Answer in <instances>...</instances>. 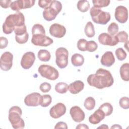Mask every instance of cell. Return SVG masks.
Instances as JSON below:
<instances>
[{
  "label": "cell",
  "instance_id": "6da1fadb",
  "mask_svg": "<svg viewBox=\"0 0 129 129\" xmlns=\"http://www.w3.org/2000/svg\"><path fill=\"white\" fill-rule=\"evenodd\" d=\"M87 81L90 86L99 89L109 87L113 85L114 82L110 72L102 68L97 70L95 74L90 75Z\"/></svg>",
  "mask_w": 129,
  "mask_h": 129
},
{
  "label": "cell",
  "instance_id": "7a4b0ae2",
  "mask_svg": "<svg viewBox=\"0 0 129 129\" xmlns=\"http://www.w3.org/2000/svg\"><path fill=\"white\" fill-rule=\"evenodd\" d=\"M25 25V17L20 12L9 15L3 25V31L6 34H11L17 27Z\"/></svg>",
  "mask_w": 129,
  "mask_h": 129
},
{
  "label": "cell",
  "instance_id": "3957f363",
  "mask_svg": "<svg viewBox=\"0 0 129 129\" xmlns=\"http://www.w3.org/2000/svg\"><path fill=\"white\" fill-rule=\"evenodd\" d=\"M22 114V110L18 106H12L9 109L8 118L14 128L22 129L24 127V121L21 117Z\"/></svg>",
  "mask_w": 129,
  "mask_h": 129
},
{
  "label": "cell",
  "instance_id": "277c9868",
  "mask_svg": "<svg viewBox=\"0 0 129 129\" xmlns=\"http://www.w3.org/2000/svg\"><path fill=\"white\" fill-rule=\"evenodd\" d=\"M61 9V3L59 1L53 0L49 6L44 9L43 11V18L47 21H51L55 19Z\"/></svg>",
  "mask_w": 129,
  "mask_h": 129
},
{
  "label": "cell",
  "instance_id": "5b68a950",
  "mask_svg": "<svg viewBox=\"0 0 129 129\" xmlns=\"http://www.w3.org/2000/svg\"><path fill=\"white\" fill-rule=\"evenodd\" d=\"M90 13L93 21L96 24L105 25L111 19L109 13L104 12L100 9L94 7L91 8Z\"/></svg>",
  "mask_w": 129,
  "mask_h": 129
},
{
  "label": "cell",
  "instance_id": "8992f818",
  "mask_svg": "<svg viewBox=\"0 0 129 129\" xmlns=\"http://www.w3.org/2000/svg\"><path fill=\"white\" fill-rule=\"evenodd\" d=\"M38 73L40 75L50 80H55L59 76L58 71L54 67L47 64H41L38 68Z\"/></svg>",
  "mask_w": 129,
  "mask_h": 129
},
{
  "label": "cell",
  "instance_id": "52a82bcc",
  "mask_svg": "<svg viewBox=\"0 0 129 129\" xmlns=\"http://www.w3.org/2000/svg\"><path fill=\"white\" fill-rule=\"evenodd\" d=\"M55 63L60 69L65 68L68 64L69 52L64 47H59L55 51Z\"/></svg>",
  "mask_w": 129,
  "mask_h": 129
},
{
  "label": "cell",
  "instance_id": "ba28073f",
  "mask_svg": "<svg viewBox=\"0 0 129 129\" xmlns=\"http://www.w3.org/2000/svg\"><path fill=\"white\" fill-rule=\"evenodd\" d=\"M53 40L46 36L41 34H37L32 35L31 42L33 44L40 46H48L53 43Z\"/></svg>",
  "mask_w": 129,
  "mask_h": 129
},
{
  "label": "cell",
  "instance_id": "9c48e42d",
  "mask_svg": "<svg viewBox=\"0 0 129 129\" xmlns=\"http://www.w3.org/2000/svg\"><path fill=\"white\" fill-rule=\"evenodd\" d=\"M15 40L19 44H24L27 42L29 35L27 32V28L25 25L15 28Z\"/></svg>",
  "mask_w": 129,
  "mask_h": 129
},
{
  "label": "cell",
  "instance_id": "30bf717a",
  "mask_svg": "<svg viewBox=\"0 0 129 129\" xmlns=\"http://www.w3.org/2000/svg\"><path fill=\"white\" fill-rule=\"evenodd\" d=\"M13 55L9 51L5 52L1 56V69L4 71L10 70L13 65Z\"/></svg>",
  "mask_w": 129,
  "mask_h": 129
},
{
  "label": "cell",
  "instance_id": "8fae6325",
  "mask_svg": "<svg viewBox=\"0 0 129 129\" xmlns=\"http://www.w3.org/2000/svg\"><path fill=\"white\" fill-rule=\"evenodd\" d=\"M35 1L18 0L12 2L10 7L13 11L19 12L21 9H29L34 5Z\"/></svg>",
  "mask_w": 129,
  "mask_h": 129
},
{
  "label": "cell",
  "instance_id": "7c38bea8",
  "mask_svg": "<svg viewBox=\"0 0 129 129\" xmlns=\"http://www.w3.org/2000/svg\"><path fill=\"white\" fill-rule=\"evenodd\" d=\"M98 41L101 44L104 45L115 46L118 41L116 36H111L106 33H102L98 36Z\"/></svg>",
  "mask_w": 129,
  "mask_h": 129
},
{
  "label": "cell",
  "instance_id": "4fadbf2b",
  "mask_svg": "<svg viewBox=\"0 0 129 129\" xmlns=\"http://www.w3.org/2000/svg\"><path fill=\"white\" fill-rule=\"evenodd\" d=\"M35 60V55L34 52L28 51L25 53L21 60V66L25 70L30 69Z\"/></svg>",
  "mask_w": 129,
  "mask_h": 129
},
{
  "label": "cell",
  "instance_id": "5bb4252c",
  "mask_svg": "<svg viewBox=\"0 0 129 129\" xmlns=\"http://www.w3.org/2000/svg\"><path fill=\"white\" fill-rule=\"evenodd\" d=\"M66 107L62 103H57L52 106L49 110V114L53 118H58L66 112Z\"/></svg>",
  "mask_w": 129,
  "mask_h": 129
},
{
  "label": "cell",
  "instance_id": "9a60e30c",
  "mask_svg": "<svg viewBox=\"0 0 129 129\" xmlns=\"http://www.w3.org/2000/svg\"><path fill=\"white\" fill-rule=\"evenodd\" d=\"M49 31L50 35L53 37L60 38L65 35L66 29L63 25L58 23H54L50 26Z\"/></svg>",
  "mask_w": 129,
  "mask_h": 129
},
{
  "label": "cell",
  "instance_id": "2e32d148",
  "mask_svg": "<svg viewBox=\"0 0 129 129\" xmlns=\"http://www.w3.org/2000/svg\"><path fill=\"white\" fill-rule=\"evenodd\" d=\"M114 17L120 23H125L128 19V11L126 7L123 6L117 7L115 10Z\"/></svg>",
  "mask_w": 129,
  "mask_h": 129
},
{
  "label": "cell",
  "instance_id": "e0dca14e",
  "mask_svg": "<svg viewBox=\"0 0 129 129\" xmlns=\"http://www.w3.org/2000/svg\"><path fill=\"white\" fill-rule=\"evenodd\" d=\"M41 96L37 92L32 93L25 97L24 103L27 106H37L40 105Z\"/></svg>",
  "mask_w": 129,
  "mask_h": 129
},
{
  "label": "cell",
  "instance_id": "ac0fdd59",
  "mask_svg": "<svg viewBox=\"0 0 129 129\" xmlns=\"http://www.w3.org/2000/svg\"><path fill=\"white\" fill-rule=\"evenodd\" d=\"M70 113L74 121L80 122L83 121L85 117V114L83 110L78 106H74L71 108Z\"/></svg>",
  "mask_w": 129,
  "mask_h": 129
},
{
  "label": "cell",
  "instance_id": "d6986e66",
  "mask_svg": "<svg viewBox=\"0 0 129 129\" xmlns=\"http://www.w3.org/2000/svg\"><path fill=\"white\" fill-rule=\"evenodd\" d=\"M115 60L113 53L111 51H108L102 55L100 62L102 65L107 67H110L114 63Z\"/></svg>",
  "mask_w": 129,
  "mask_h": 129
},
{
  "label": "cell",
  "instance_id": "ffe728a7",
  "mask_svg": "<svg viewBox=\"0 0 129 129\" xmlns=\"http://www.w3.org/2000/svg\"><path fill=\"white\" fill-rule=\"evenodd\" d=\"M105 117L104 112L99 108L96 110L89 117V122L93 124H96L99 123Z\"/></svg>",
  "mask_w": 129,
  "mask_h": 129
},
{
  "label": "cell",
  "instance_id": "44dd1931",
  "mask_svg": "<svg viewBox=\"0 0 129 129\" xmlns=\"http://www.w3.org/2000/svg\"><path fill=\"white\" fill-rule=\"evenodd\" d=\"M84 87V83L80 80H77L69 85L68 90L72 94H76L79 93L82 90H83Z\"/></svg>",
  "mask_w": 129,
  "mask_h": 129
},
{
  "label": "cell",
  "instance_id": "7402d4cb",
  "mask_svg": "<svg viewBox=\"0 0 129 129\" xmlns=\"http://www.w3.org/2000/svg\"><path fill=\"white\" fill-rule=\"evenodd\" d=\"M71 62L73 66L75 67H80L83 64L84 62V58L81 54L75 53L72 56Z\"/></svg>",
  "mask_w": 129,
  "mask_h": 129
},
{
  "label": "cell",
  "instance_id": "603a6c76",
  "mask_svg": "<svg viewBox=\"0 0 129 129\" xmlns=\"http://www.w3.org/2000/svg\"><path fill=\"white\" fill-rule=\"evenodd\" d=\"M128 69H129L128 63H123L120 68V70H119L120 75L121 79L124 81H128L129 80Z\"/></svg>",
  "mask_w": 129,
  "mask_h": 129
},
{
  "label": "cell",
  "instance_id": "cb8c5ba5",
  "mask_svg": "<svg viewBox=\"0 0 129 129\" xmlns=\"http://www.w3.org/2000/svg\"><path fill=\"white\" fill-rule=\"evenodd\" d=\"M38 58L42 61H48L51 57V55L49 51L46 49H40L37 54Z\"/></svg>",
  "mask_w": 129,
  "mask_h": 129
},
{
  "label": "cell",
  "instance_id": "d4e9b609",
  "mask_svg": "<svg viewBox=\"0 0 129 129\" xmlns=\"http://www.w3.org/2000/svg\"><path fill=\"white\" fill-rule=\"evenodd\" d=\"M84 31L86 35L89 38H92L94 37L95 34L94 26L92 23L90 21L87 23L85 27Z\"/></svg>",
  "mask_w": 129,
  "mask_h": 129
},
{
  "label": "cell",
  "instance_id": "484cf974",
  "mask_svg": "<svg viewBox=\"0 0 129 129\" xmlns=\"http://www.w3.org/2000/svg\"><path fill=\"white\" fill-rule=\"evenodd\" d=\"M99 108L104 112V113L105 115V116L111 115L113 110V106H112V105L108 102H106L102 104L99 107Z\"/></svg>",
  "mask_w": 129,
  "mask_h": 129
},
{
  "label": "cell",
  "instance_id": "4316f807",
  "mask_svg": "<svg viewBox=\"0 0 129 129\" xmlns=\"http://www.w3.org/2000/svg\"><path fill=\"white\" fill-rule=\"evenodd\" d=\"M69 89L68 85L64 82H59L55 85V90L60 94L66 93Z\"/></svg>",
  "mask_w": 129,
  "mask_h": 129
},
{
  "label": "cell",
  "instance_id": "83f0119b",
  "mask_svg": "<svg viewBox=\"0 0 129 129\" xmlns=\"http://www.w3.org/2000/svg\"><path fill=\"white\" fill-rule=\"evenodd\" d=\"M77 8L81 12H86L90 8V4L88 1H79L77 3Z\"/></svg>",
  "mask_w": 129,
  "mask_h": 129
},
{
  "label": "cell",
  "instance_id": "f1b7e54d",
  "mask_svg": "<svg viewBox=\"0 0 129 129\" xmlns=\"http://www.w3.org/2000/svg\"><path fill=\"white\" fill-rule=\"evenodd\" d=\"M84 106L88 110L93 109L95 106V100L92 97H87L84 103Z\"/></svg>",
  "mask_w": 129,
  "mask_h": 129
},
{
  "label": "cell",
  "instance_id": "f546056e",
  "mask_svg": "<svg viewBox=\"0 0 129 129\" xmlns=\"http://www.w3.org/2000/svg\"><path fill=\"white\" fill-rule=\"evenodd\" d=\"M52 101V98L50 95L45 94L41 96L40 105L43 107L48 106Z\"/></svg>",
  "mask_w": 129,
  "mask_h": 129
},
{
  "label": "cell",
  "instance_id": "4dcf8cb0",
  "mask_svg": "<svg viewBox=\"0 0 129 129\" xmlns=\"http://www.w3.org/2000/svg\"><path fill=\"white\" fill-rule=\"evenodd\" d=\"M32 35L37 34L45 35V30L42 25L39 24H36L32 28Z\"/></svg>",
  "mask_w": 129,
  "mask_h": 129
},
{
  "label": "cell",
  "instance_id": "1f68e13d",
  "mask_svg": "<svg viewBox=\"0 0 129 129\" xmlns=\"http://www.w3.org/2000/svg\"><path fill=\"white\" fill-rule=\"evenodd\" d=\"M110 3L109 0H93L92 3L94 7L97 8H101L107 7Z\"/></svg>",
  "mask_w": 129,
  "mask_h": 129
},
{
  "label": "cell",
  "instance_id": "d6a6232c",
  "mask_svg": "<svg viewBox=\"0 0 129 129\" xmlns=\"http://www.w3.org/2000/svg\"><path fill=\"white\" fill-rule=\"evenodd\" d=\"M118 30H119L118 26L115 22L111 23L109 25L107 28V31L109 34H110L111 36H114L115 34H116L118 32Z\"/></svg>",
  "mask_w": 129,
  "mask_h": 129
},
{
  "label": "cell",
  "instance_id": "836d02e7",
  "mask_svg": "<svg viewBox=\"0 0 129 129\" xmlns=\"http://www.w3.org/2000/svg\"><path fill=\"white\" fill-rule=\"evenodd\" d=\"M115 36L117 37L118 42L125 43L128 41V34L124 31L119 32L117 33V34Z\"/></svg>",
  "mask_w": 129,
  "mask_h": 129
},
{
  "label": "cell",
  "instance_id": "e575fe53",
  "mask_svg": "<svg viewBox=\"0 0 129 129\" xmlns=\"http://www.w3.org/2000/svg\"><path fill=\"white\" fill-rule=\"evenodd\" d=\"M115 55L117 58L120 61L123 60L126 57V53L122 48H118L115 50Z\"/></svg>",
  "mask_w": 129,
  "mask_h": 129
},
{
  "label": "cell",
  "instance_id": "d590c367",
  "mask_svg": "<svg viewBox=\"0 0 129 129\" xmlns=\"http://www.w3.org/2000/svg\"><path fill=\"white\" fill-rule=\"evenodd\" d=\"M98 48V44L94 41H87L86 44V50L89 52H94Z\"/></svg>",
  "mask_w": 129,
  "mask_h": 129
},
{
  "label": "cell",
  "instance_id": "8d00e7d4",
  "mask_svg": "<svg viewBox=\"0 0 129 129\" xmlns=\"http://www.w3.org/2000/svg\"><path fill=\"white\" fill-rule=\"evenodd\" d=\"M120 106L124 109L129 108V99L127 97H123L119 99V101Z\"/></svg>",
  "mask_w": 129,
  "mask_h": 129
},
{
  "label": "cell",
  "instance_id": "74e56055",
  "mask_svg": "<svg viewBox=\"0 0 129 129\" xmlns=\"http://www.w3.org/2000/svg\"><path fill=\"white\" fill-rule=\"evenodd\" d=\"M87 41L85 39H80L77 42V47L82 51H86V44Z\"/></svg>",
  "mask_w": 129,
  "mask_h": 129
},
{
  "label": "cell",
  "instance_id": "f35d334b",
  "mask_svg": "<svg viewBox=\"0 0 129 129\" xmlns=\"http://www.w3.org/2000/svg\"><path fill=\"white\" fill-rule=\"evenodd\" d=\"M51 88V85L47 82L42 83L39 86L40 90L43 93H46L49 92Z\"/></svg>",
  "mask_w": 129,
  "mask_h": 129
},
{
  "label": "cell",
  "instance_id": "ab89813d",
  "mask_svg": "<svg viewBox=\"0 0 129 129\" xmlns=\"http://www.w3.org/2000/svg\"><path fill=\"white\" fill-rule=\"evenodd\" d=\"M51 1V0H39L38 5L40 8L45 9L49 6Z\"/></svg>",
  "mask_w": 129,
  "mask_h": 129
},
{
  "label": "cell",
  "instance_id": "60d3db41",
  "mask_svg": "<svg viewBox=\"0 0 129 129\" xmlns=\"http://www.w3.org/2000/svg\"><path fill=\"white\" fill-rule=\"evenodd\" d=\"M8 44V40L7 38L4 37H0V47L1 49L6 48Z\"/></svg>",
  "mask_w": 129,
  "mask_h": 129
},
{
  "label": "cell",
  "instance_id": "b9f144b4",
  "mask_svg": "<svg viewBox=\"0 0 129 129\" xmlns=\"http://www.w3.org/2000/svg\"><path fill=\"white\" fill-rule=\"evenodd\" d=\"M12 2L10 0L1 1H0V5H1V6L2 8H3L4 9H7L9 7H10Z\"/></svg>",
  "mask_w": 129,
  "mask_h": 129
},
{
  "label": "cell",
  "instance_id": "7bdbcfd3",
  "mask_svg": "<svg viewBox=\"0 0 129 129\" xmlns=\"http://www.w3.org/2000/svg\"><path fill=\"white\" fill-rule=\"evenodd\" d=\"M54 128H64V129H67L68 128V126L66 123L62 122V121H60L57 122L56 125L54 126Z\"/></svg>",
  "mask_w": 129,
  "mask_h": 129
},
{
  "label": "cell",
  "instance_id": "ee69618b",
  "mask_svg": "<svg viewBox=\"0 0 129 129\" xmlns=\"http://www.w3.org/2000/svg\"><path fill=\"white\" fill-rule=\"evenodd\" d=\"M76 128H89V126H87V124H83V123H81V124H79L76 127Z\"/></svg>",
  "mask_w": 129,
  "mask_h": 129
},
{
  "label": "cell",
  "instance_id": "f6af8a7d",
  "mask_svg": "<svg viewBox=\"0 0 129 129\" xmlns=\"http://www.w3.org/2000/svg\"><path fill=\"white\" fill-rule=\"evenodd\" d=\"M110 128H122L121 126H120L119 124H114Z\"/></svg>",
  "mask_w": 129,
  "mask_h": 129
},
{
  "label": "cell",
  "instance_id": "bcb514c9",
  "mask_svg": "<svg viewBox=\"0 0 129 129\" xmlns=\"http://www.w3.org/2000/svg\"><path fill=\"white\" fill-rule=\"evenodd\" d=\"M108 128V127L106 124H102L101 126L98 127V128Z\"/></svg>",
  "mask_w": 129,
  "mask_h": 129
},
{
  "label": "cell",
  "instance_id": "7dc6e473",
  "mask_svg": "<svg viewBox=\"0 0 129 129\" xmlns=\"http://www.w3.org/2000/svg\"><path fill=\"white\" fill-rule=\"evenodd\" d=\"M128 41L125 42L124 45V47L127 50H128Z\"/></svg>",
  "mask_w": 129,
  "mask_h": 129
}]
</instances>
